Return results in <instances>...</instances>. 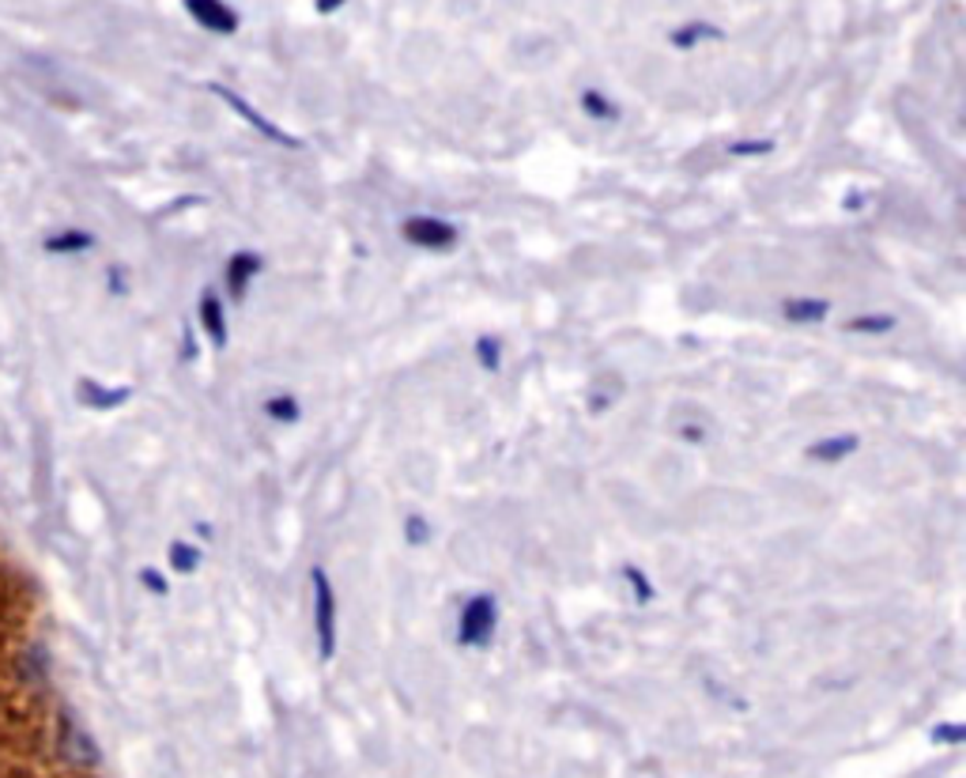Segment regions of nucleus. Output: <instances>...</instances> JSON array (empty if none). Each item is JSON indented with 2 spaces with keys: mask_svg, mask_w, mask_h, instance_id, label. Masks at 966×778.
Masks as SVG:
<instances>
[{
  "mask_svg": "<svg viewBox=\"0 0 966 778\" xmlns=\"http://www.w3.org/2000/svg\"><path fill=\"white\" fill-rule=\"evenodd\" d=\"M827 311H831L827 299H785V303H782V314L789 317V322H796V325L823 322Z\"/></svg>",
  "mask_w": 966,
  "mask_h": 778,
  "instance_id": "9d476101",
  "label": "nucleus"
},
{
  "mask_svg": "<svg viewBox=\"0 0 966 778\" xmlns=\"http://www.w3.org/2000/svg\"><path fill=\"white\" fill-rule=\"evenodd\" d=\"M79 393H84V401L91 404V409H113V404L129 401L132 389H102L95 382H84V386H79Z\"/></svg>",
  "mask_w": 966,
  "mask_h": 778,
  "instance_id": "f8f14e48",
  "label": "nucleus"
},
{
  "mask_svg": "<svg viewBox=\"0 0 966 778\" xmlns=\"http://www.w3.org/2000/svg\"><path fill=\"white\" fill-rule=\"evenodd\" d=\"M623 579L631 582L634 597L642 601V605H645V601H653V586H650V579H645V574L638 571V568H631V563H627V568H623Z\"/></svg>",
  "mask_w": 966,
  "mask_h": 778,
  "instance_id": "aec40b11",
  "label": "nucleus"
},
{
  "mask_svg": "<svg viewBox=\"0 0 966 778\" xmlns=\"http://www.w3.org/2000/svg\"><path fill=\"white\" fill-rule=\"evenodd\" d=\"M264 412H269L276 423H299V415H303V404H299L291 393H280V397H269V401H264Z\"/></svg>",
  "mask_w": 966,
  "mask_h": 778,
  "instance_id": "ddd939ff",
  "label": "nucleus"
},
{
  "mask_svg": "<svg viewBox=\"0 0 966 778\" xmlns=\"http://www.w3.org/2000/svg\"><path fill=\"white\" fill-rule=\"evenodd\" d=\"M857 446H861V439H857V435H827V439L812 442L808 457H812V462H820V465H838V462H846Z\"/></svg>",
  "mask_w": 966,
  "mask_h": 778,
  "instance_id": "1a4fd4ad",
  "label": "nucleus"
},
{
  "mask_svg": "<svg viewBox=\"0 0 966 778\" xmlns=\"http://www.w3.org/2000/svg\"><path fill=\"white\" fill-rule=\"evenodd\" d=\"M197 314H200V329L208 333V341L216 344V348H224L227 337H230V333H227V314H224V303H219V295L211 288L200 295Z\"/></svg>",
  "mask_w": 966,
  "mask_h": 778,
  "instance_id": "0eeeda50",
  "label": "nucleus"
},
{
  "mask_svg": "<svg viewBox=\"0 0 966 778\" xmlns=\"http://www.w3.org/2000/svg\"><path fill=\"white\" fill-rule=\"evenodd\" d=\"M140 579H144V586H148V590H155V594H166V582L159 579L155 571H140Z\"/></svg>",
  "mask_w": 966,
  "mask_h": 778,
  "instance_id": "5701e85b",
  "label": "nucleus"
},
{
  "mask_svg": "<svg viewBox=\"0 0 966 778\" xmlns=\"http://www.w3.org/2000/svg\"><path fill=\"white\" fill-rule=\"evenodd\" d=\"M582 110L589 114L593 121H619V106L611 102L605 91H597V87H585L582 91Z\"/></svg>",
  "mask_w": 966,
  "mask_h": 778,
  "instance_id": "9b49d317",
  "label": "nucleus"
},
{
  "mask_svg": "<svg viewBox=\"0 0 966 778\" xmlns=\"http://www.w3.org/2000/svg\"><path fill=\"white\" fill-rule=\"evenodd\" d=\"M310 586H314V631H317V658L329 661L336 653V594L333 579L325 568L310 571Z\"/></svg>",
  "mask_w": 966,
  "mask_h": 778,
  "instance_id": "f03ea898",
  "label": "nucleus"
},
{
  "mask_svg": "<svg viewBox=\"0 0 966 778\" xmlns=\"http://www.w3.org/2000/svg\"><path fill=\"white\" fill-rule=\"evenodd\" d=\"M182 4L193 15V23H200L211 34H235L238 23H242L227 0H182Z\"/></svg>",
  "mask_w": 966,
  "mask_h": 778,
  "instance_id": "39448f33",
  "label": "nucleus"
},
{
  "mask_svg": "<svg viewBox=\"0 0 966 778\" xmlns=\"http://www.w3.org/2000/svg\"><path fill=\"white\" fill-rule=\"evenodd\" d=\"M401 235L408 246L415 250H454L457 246V227L442 216H408L401 224Z\"/></svg>",
  "mask_w": 966,
  "mask_h": 778,
  "instance_id": "7ed1b4c3",
  "label": "nucleus"
},
{
  "mask_svg": "<svg viewBox=\"0 0 966 778\" xmlns=\"http://www.w3.org/2000/svg\"><path fill=\"white\" fill-rule=\"evenodd\" d=\"M476 364H480L487 375H499L502 367V344L495 337H480L476 341Z\"/></svg>",
  "mask_w": 966,
  "mask_h": 778,
  "instance_id": "dca6fc26",
  "label": "nucleus"
},
{
  "mask_svg": "<svg viewBox=\"0 0 966 778\" xmlns=\"http://www.w3.org/2000/svg\"><path fill=\"white\" fill-rule=\"evenodd\" d=\"M894 329V317L891 314H861V317H849L846 333H891Z\"/></svg>",
  "mask_w": 966,
  "mask_h": 778,
  "instance_id": "2eb2a0df",
  "label": "nucleus"
},
{
  "mask_svg": "<svg viewBox=\"0 0 966 778\" xmlns=\"http://www.w3.org/2000/svg\"><path fill=\"white\" fill-rule=\"evenodd\" d=\"M721 39H725V31L710 20H687L669 34V42L676 50H695V46H703V42H721Z\"/></svg>",
  "mask_w": 966,
  "mask_h": 778,
  "instance_id": "6e6552de",
  "label": "nucleus"
},
{
  "mask_svg": "<svg viewBox=\"0 0 966 778\" xmlns=\"http://www.w3.org/2000/svg\"><path fill=\"white\" fill-rule=\"evenodd\" d=\"M963 737H966V726H959V722H952V726H936V730H933V741H941V745H959Z\"/></svg>",
  "mask_w": 966,
  "mask_h": 778,
  "instance_id": "4be33fe9",
  "label": "nucleus"
},
{
  "mask_svg": "<svg viewBox=\"0 0 966 778\" xmlns=\"http://www.w3.org/2000/svg\"><path fill=\"white\" fill-rule=\"evenodd\" d=\"M261 272H264L261 253L238 250L235 258L227 261V291H230V299H238V303H242L246 291H250V284H253L257 277H261Z\"/></svg>",
  "mask_w": 966,
  "mask_h": 778,
  "instance_id": "423d86ee",
  "label": "nucleus"
},
{
  "mask_svg": "<svg viewBox=\"0 0 966 778\" xmlns=\"http://www.w3.org/2000/svg\"><path fill=\"white\" fill-rule=\"evenodd\" d=\"M427 537H431V529H427V521L423 518H408L404 521V541L412 544V548H420V544H427Z\"/></svg>",
  "mask_w": 966,
  "mask_h": 778,
  "instance_id": "412c9836",
  "label": "nucleus"
},
{
  "mask_svg": "<svg viewBox=\"0 0 966 778\" xmlns=\"http://www.w3.org/2000/svg\"><path fill=\"white\" fill-rule=\"evenodd\" d=\"M344 4H348V0H314L317 15H333V12H340Z\"/></svg>",
  "mask_w": 966,
  "mask_h": 778,
  "instance_id": "b1692460",
  "label": "nucleus"
},
{
  "mask_svg": "<svg viewBox=\"0 0 966 778\" xmlns=\"http://www.w3.org/2000/svg\"><path fill=\"white\" fill-rule=\"evenodd\" d=\"M770 152H774V140H732L729 144V155H740V159L770 155Z\"/></svg>",
  "mask_w": 966,
  "mask_h": 778,
  "instance_id": "6ab92c4d",
  "label": "nucleus"
},
{
  "mask_svg": "<svg viewBox=\"0 0 966 778\" xmlns=\"http://www.w3.org/2000/svg\"><path fill=\"white\" fill-rule=\"evenodd\" d=\"M171 568L182 574H193L200 568V552L193 544H171Z\"/></svg>",
  "mask_w": 966,
  "mask_h": 778,
  "instance_id": "a211bd4d",
  "label": "nucleus"
},
{
  "mask_svg": "<svg viewBox=\"0 0 966 778\" xmlns=\"http://www.w3.org/2000/svg\"><path fill=\"white\" fill-rule=\"evenodd\" d=\"M495 627H499V601L495 594H476L457 616V642L465 650H484L495 639Z\"/></svg>",
  "mask_w": 966,
  "mask_h": 778,
  "instance_id": "f257e3e1",
  "label": "nucleus"
},
{
  "mask_svg": "<svg viewBox=\"0 0 966 778\" xmlns=\"http://www.w3.org/2000/svg\"><path fill=\"white\" fill-rule=\"evenodd\" d=\"M65 748H68V756L79 759V764H95V745L84 737V730H76L68 718H65Z\"/></svg>",
  "mask_w": 966,
  "mask_h": 778,
  "instance_id": "4468645a",
  "label": "nucleus"
},
{
  "mask_svg": "<svg viewBox=\"0 0 966 778\" xmlns=\"http://www.w3.org/2000/svg\"><path fill=\"white\" fill-rule=\"evenodd\" d=\"M87 246H91V235H84V231H65V235L46 238L50 253H76V250H87Z\"/></svg>",
  "mask_w": 966,
  "mask_h": 778,
  "instance_id": "f3484780",
  "label": "nucleus"
},
{
  "mask_svg": "<svg viewBox=\"0 0 966 778\" xmlns=\"http://www.w3.org/2000/svg\"><path fill=\"white\" fill-rule=\"evenodd\" d=\"M208 91H211V95H219V99H224V102L230 106V110H235L238 118L246 121V126H253L257 132H261L264 140H276V144H283V148H299V137L283 132V129L276 126V121H269L261 110H253L250 99H242V95H238V91H230V87H224V84H208Z\"/></svg>",
  "mask_w": 966,
  "mask_h": 778,
  "instance_id": "20e7f679",
  "label": "nucleus"
}]
</instances>
